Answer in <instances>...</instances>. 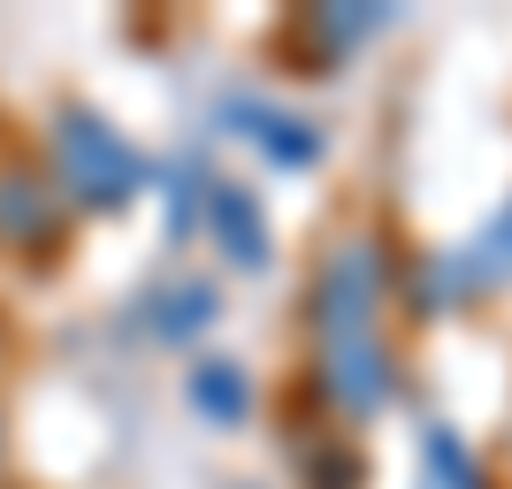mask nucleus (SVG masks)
Instances as JSON below:
<instances>
[{"instance_id":"1","label":"nucleus","mask_w":512,"mask_h":489,"mask_svg":"<svg viewBox=\"0 0 512 489\" xmlns=\"http://www.w3.org/2000/svg\"><path fill=\"white\" fill-rule=\"evenodd\" d=\"M306 352H314V398L344 421H375L398 398V352H390V253L383 237H337L306 283Z\"/></svg>"},{"instance_id":"2","label":"nucleus","mask_w":512,"mask_h":489,"mask_svg":"<svg viewBox=\"0 0 512 489\" xmlns=\"http://www.w3.org/2000/svg\"><path fill=\"white\" fill-rule=\"evenodd\" d=\"M46 169L77 214H123L146 192V153L85 100H62L46 115Z\"/></svg>"},{"instance_id":"3","label":"nucleus","mask_w":512,"mask_h":489,"mask_svg":"<svg viewBox=\"0 0 512 489\" xmlns=\"http://www.w3.org/2000/svg\"><path fill=\"white\" fill-rule=\"evenodd\" d=\"M69 214H77V207L62 199V184H54L46 161H31V153H0V253L31 260V268L62 260Z\"/></svg>"},{"instance_id":"4","label":"nucleus","mask_w":512,"mask_h":489,"mask_svg":"<svg viewBox=\"0 0 512 489\" xmlns=\"http://www.w3.org/2000/svg\"><path fill=\"white\" fill-rule=\"evenodd\" d=\"M512 283V199L490 214V230H474L459 253H436L421 260L406 276L413 291V314H451V306H467V298H490Z\"/></svg>"},{"instance_id":"5","label":"nucleus","mask_w":512,"mask_h":489,"mask_svg":"<svg viewBox=\"0 0 512 489\" xmlns=\"http://www.w3.org/2000/svg\"><path fill=\"white\" fill-rule=\"evenodd\" d=\"M222 123L245 138V146L268 161V169H314L321 161V130L291 107H268V100H222Z\"/></svg>"},{"instance_id":"6","label":"nucleus","mask_w":512,"mask_h":489,"mask_svg":"<svg viewBox=\"0 0 512 489\" xmlns=\"http://www.w3.org/2000/svg\"><path fill=\"white\" fill-rule=\"evenodd\" d=\"M207 237L222 245L230 268H245V276H260V268L276 260V237H268L260 199L245 192V184H230V176H214V184H207Z\"/></svg>"},{"instance_id":"7","label":"nucleus","mask_w":512,"mask_h":489,"mask_svg":"<svg viewBox=\"0 0 512 489\" xmlns=\"http://www.w3.org/2000/svg\"><path fill=\"white\" fill-rule=\"evenodd\" d=\"M367 31H383V8H352V0H329V8H299L291 16V54L299 62H314V77H329V69L352 54V46L367 39Z\"/></svg>"},{"instance_id":"8","label":"nucleus","mask_w":512,"mask_h":489,"mask_svg":"<svg viewBox=\"0 0 512 489\" xmlns=\"http://www.w3.org/2000/svg\"><path fill=\"white\" fill-rule=\"evenodd\" d=\"M291 467H299L306 489H367V459L352 436H337V428H291Z\"/></svg>"},{"instance_id":"9","label":"nucleus","mask_w":512,"mask_h":489,"mask_svg":"<svg viewBox=\"0 0 512 489\" xmlns=\"http://www.w3.org/2000/svg\"><path fill=\"white\" fill-rule=\"evenodd\" d=\"M153 337L161 344H192V337H207L214 329V314H222V291H214L207 276H176V283H161L153 291Z\"/></svg>"},{"instance_id":"10","label":"nucleus","mask_w":512,"mask_h":489,"mask_svg":"<svg viewBox=\"0 0 512 489\" xmlns=\"http://www.w3.org/2000/svg\"><path fill=\"white\" fill-rule=\"evenodd\" d=\"M184 398H192V413L214 421V428H237L253 413V383H245L237 360H199L192 375H184Z\"/></svg>"},{"instance_id":"11","label":"nucleus","mask_w":512,"mask_h":489,"mask_svg":"<svg viewBox=\"0 0 512 489\" xmlns=\"http://www.w3.org/2000/svg\"><path fill=\"white\" fill-rule=\"evenodd\" d=\"M421 467L436 489H490V474L467 459V444L451 436V428H421Z\"/></svg>"}]
</instances>
